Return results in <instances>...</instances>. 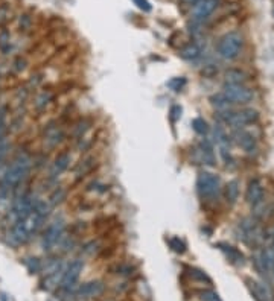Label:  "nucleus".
<instances>
[{
	"label": "nucleus",
	"mask_w": 274,
	"mask_h": 301,
	"mask_svg": "<svg viewBox=\"0 0 274 301\" xmlns=\"http://www.w3.org/2000/svg\"><path fill=\"white\" fill-rule=\"evenodd\" d=\"M50 207L52 205L49 202L35 199L32 212L24 219H20V221L14 222L11 225V231H9L11 243L12 245H22V243H26L27 240H31L38 233V230L41 228L43 222L46 221V217L50 212Z\"/></svg>",
	"instance_id": "nucleus-1"
},
{
	"label": "nucleus",
	"mask_w": 274,
	"mask_h": 301,
	"mask_svg": "<svg viewBox=\"0 0 274 301\" xmlns=\"http://www.w3.org/2000/svg\"><path fill=\"white\" fill-rule=\"evenodd\" d=\"M31 169H32L31 155L29 154H19L6 168L3 178H2V186L9 189V190L17 187L20 183H23L26 180Z\"/></svg>",
	"instance_id": "nucleus-2"
},
{
	"label": "nucleus",
	"mask_w": 274,
	"mask_h": 301,
	"mask_svg": "<svg viewBox=\"0 0 274 301\" xmlns=\"http://www.w3.org/2000/svg\"><path fill=\"white\" fill-rule=\"evenodd\" d=\"M197 190L204 201H213L221 192V180L212 172H201L197 178Z\"/></svg>",
	"instance_id": "nucleus-3"
},
{
	"label": "nucleus",
	"mask_w": 274,
	"mask_h": 301,
	"mask_svg": "<svg viewBox=\"0 0 274 301\" xmlns=\"http://www.w3.org/2000/svg\"><path fill=\"white\" fill-rule=\"evenodd\" d=\"M218 117L223 119L227 125H230L233 128H238V129H241L247 125H253V123H256L259 120V114L253 108H244L236 113L228 111V109L227 111H219Z\"/></svg>",
	"instance_id": "nucleus-4"
},
{
	"label": "nucleus",
	"mask_w": 274,
	"mask_h": 301,
	"mask_svg": "<svg viewBox=\"0 0 274 301\" xmlns=\"http://www.w3.org/2000/svg\"><path fill=\"white\" fill-rule=\"evenodd\" d=\"M242 44H244V38L241 34L228 32L219 40L218 55L227 61H231V60L238 58V55L241 53V49H242Z\"/></svg>",
	"instance_id": "nucleus-5"
},
{
	"label": "nucleus",
	"mask_w": 274,
	"mask_h": 301,
	"mask_svg": "<svg viewBox=\"0 0 274 301\" xmlns=\"http://www.w3.org/2000/svg\"><path fill=\"white\" fill-rule=\"evenodd\" d=\"M64 230H66V224L64 221L60 217L55 219L53 222H50L45 233H43V237H41V246L46 250V251H50L53 250L55 246L58 245V242L63 239V235H64Z\"/></svg>",
	"instance_id": "nucleus-6"
},
{
	"label": "nucleus",
	"mask_w": 274,
	"mask_h": 301,
	"mask_svg": "<svg viewBox=\"0 0 274 301\" xmlns=\"http://www.w3.org/2000/svg\"><path fill=\"white\" fill-rule=\"evenodd\" d=\"M223 93L230 99V102L235 104H249L253 101L254 93L245 84H224Z\"/></svg>",
	"instance_id": "nucleus-7"
},
{
	"label": "nucleus",
	"mask_w": 274,
	"mask_h": 301,
	"mask_svg": "<svg viewBox=\"0 0 274 301\" xmlns=\"http://www.w3.org/2000/svg\"><path fill=\"white\" fill-rule=\"evenodd\" d=\"M82 269H84V260H81V258H75L73 262L67 265V268L63 271V277L60 281L63 289H70V287L75 286Z\"/></svg>",
	"instance_id": "nucleus-8"
},
{
	"label": "nucleus",
	"mask_w": 274,
	"mask_h": 301,
	"mask_svg": "<svg viewBox=\"0 0 274 301\" xmlns=\"http://www.w3.org/2000/svg\"><path fill=\"white\" fill-rule=\"evenodd\" d=\"M239 237L245 242V243H249V245H253L256 243L259 239H260V228L259 225L253 221V219H245V221H242L239 224Z\"/></svg>",
	"instance_id": "nucleus-9"
},
{
	"label": "nucleus",
	"mask_w": 274,
	"mask_h": 301,
	"mask_svg": "<svg viewBox=\"0 0 274 301\" xmlns=\"http://www.w3.org/2000/svg\"><path fill=\"white\" fill-rule=\"evenodd\" d=\"M245 201L251 207H257L264 201V184L259 178H253V180L249 181V186H247L245 190Z\"/></svg>",
	"instance_id": "nucleus-10"
},
{
	"label": "nucleus",
	"mask_w": 274,
	"mask_h": 301,
	"mask_svg": "<svg viewBox=\"0 0 274 301\" xmlns=\"http://www.w3.org/2000/svg\"><path fill=\"white\" fill-rule=\"evenodd\" d=\"M219 0H200L194 9V22L201 23L218 8Z\"/></svg>",
	"instance_id": "nucleus-11"
},
{
	"label": "nucleus",
	"mask_w": 274,
	"mask_h": 301,
	"mask_svg": "<svg viewBox=\"0 0 274 301\" xmlns=\"http://www.w3.org/2000/svg\"><path fill=\"white\" fill-rule=\"evenodd\" d=\"M105 289V286L102 281L99 280H94V281H89V283H84L78 287L76 291V295L79 298H91V297H99Z\"/></svg>",
	"instance_id": "nucleus-12"
},
{
	"label": "nucleus",
	"mask_w": 274,
	"mask_h": 301,
	"mask_svg": "<svg viewBox=\"0 0 274 301\" xmlns=\"http://www.w3.org/2000/svg\"><path fill=\"white\" fill-rule=\"evenodd\" d=\"M245 281H247V286H249V289L256 301H273L271 292L264 283L253 280V279H247Z\"/></svg>",
	"instance_id": "nucleus-13"
},
{
	"label": "nucleus",
	"mask_w": 274,
	"mask_h": 301,
	"mask_svg": "<svg viewBox=\"0 0 274 301\" xmlns=\"http://www.w3.org/2000/svg\"><path fill=\"white\" fill-rule=\"evenodd\" d=\"M70 161H72V158H70V155H68V154H66V152L60 154L57 158L53 160V163H52V168H50V172H49V180H50V181L57 180V178H58L63 172H66L67 168L70 166Z\"/></svg>",
	"instance_id": "nucleus-14"
},
{
	"label": "nucleus",
	"mask_w": 274,
	"mask_h": 301,
	"mask_svg": "<svg viewBox=\"0 0 274 301\" xmlns=\"http://www.w3.org/2000/svg\"><path fill=\"white\" fill-rule=\"evenodd\" d=\"M235 140L238 143V146H241L245 152H254L256 150V139H254V135L249 131H244V129H239L236 131L235 134Z\"/></svg>",
	"instance_id": "nucleus-15"
},
{
	"label": "nucleus",
	"mask_w": 274,
	"mask_h": 301,
	"mask_svg": "<svg viewBox=\"0 0 274 301\" xmlns=\"http://www.w3.org/2000/svg\"><path fill=\"white\" fill-rule=\"evenodd\" d=\"M195 152H197V155H198L200 163L209 164V166H213V164H215L213 149H212V145H210L207 140H203V142L198 145V148L195 149Z\"/></svg>",
	"instance_id": "nucleus-16"
},
{
	"label": "nucleus",
	"mask_w": 274,
	"mask_h": 301,
	"mask_svg": "<svg viewBox=\"0 0 274 301\" xmlns=\"http://www.w3.org/2000/svg\"><path fill=\"white\" fill-rule=\"evenodd\" d=\"M201 52L203 50L197 43H189V44H186L184 47L180 49V57L183 60H187V61H194V60L201 57Z\"/></svg>",
	"instance_id": "nucleus-17"
},
{
	"label": "nucleus",
	"mask_w": 274,
	"mask_h": 301,
	"mask_svg": "<svg viewBox=\"0 0 274 301\" xmlns=\"http://www.w3.org/2000/svg\"><path fill=\"white\" fill-rule=\"evenodd\" d=\"M218 246H219V250L224 251V253L227 254V257L231 260V262H235V263H238V265H242V263H244V254H242L239 250H236L235 246L227 245V243H218Z\"/></svg>",
	"instance_id": "nucleus-18"
},
{
	"label": "nucleus",
	"mask_w": 274,
	"mask_h": 301,
	"mask_svg": "<svg viewBox=\"0 0 274 301\" xmlns=\"http://www.w3.org/2000/svg\"><path fill=\"white\" fill-rule=\"evenodd\" d=\"M210 102H212V105L218 109V111H227V109L233 105V104L230 102V99L227 98V96H226L223 91L213 94L212 98H210Z\"/></svg>",
	"instance_id": "nucleus-19"
},
{
	"label": "nucleus",
	"mask_w": 274,
	"mask_h": 301,
	"mask_svg": "<svg viewBox=\"0 0 274 301\" xmlns=\"http://www.w3.org/2000/svg\"><path fill=\"white\" fill-rule=\"evenodd\" d=\"M247 75L238 68H230L226 72V84H245Z\"/></svg>",
	"instance_id": "nucleus-20"
},
{
	"label": "nucleus",
	"mask_w": 274,
	"mask_h": 301,
	"mask_svg": "<svg viewBox=\"0 0 274 301\" xmlns=\"http://www.w3.org/2000/svg\"><path fill=\"white\" fill-rule=\"evenodd\" d=\"M224 194H226V199L228 204H235L239 198V183L236 180L227 183Z\"/></svg>",
	"instance_id": "nucleus-21"
},
{
	"label": "nucleus",
	"mask_w": 274,
	"mask_h": 301,
	"mask_svg": "<svg viewBox=\"0 0 274 301\" xmlns=\"http://www.w3.org/2000/svg\"><path fill=\"white\" fill-rule=\"evenodd\" d=\"M186 271H187V276L190 279H194L197 281H201V283H207V284H212V279L206 274L204 271L198 269V268H194V266H186Z\"/></svg>",
	"instance_id": "nucleus-22"
},
{
	"label": "nucleus",
	"mask_w": 274,
	"mask_h": 301,
	"mask_svg": "<svg viewBox=\"0 0 274 301\" xmlns=\"http://www.w3.org/2000/svg\"><path fill=\"white\" fill-rule=\"evenodd\" d=\"M61 140H63V132L58 128H49L47 129L46 137H45V142L47 143V146L53 148V146H57Z\"/></svg>",
	"instance_id": "nucleus-23"
},
{
	"label": "nucleus",
	"mask_w": 274,
	"mask_h": 301,
	"mask_svg": "<svg viewBox=\"0 0 274 301\" xmlns=\"http://www.w3.org/2000/svg\"><path fill=\"white\" fill-rule=\"evenodd\" d=\"M8 132V108L5 105H0V142L6 140Z\"/></svg>",
	"instance_id": "nucleus-24"
},
{
	"label": "nucleus",
	"mask_w": 274,
	"mask_h": 301,
	"mask_svg": "<svg viewBox=\"0 0 274 301\" xmlns=\"http://www.w3.org/2000/svg\"><path fill=\"white\" fill-rule=\"evenodd\" d=\"M168 243H169V248L174 251V253H177V254H184L186 253V243L180 239V237H177V236H174V237H169L168 239Z\"/></svg>",
	"instance_id": "nucleus-25"
},
{
	"label": "nucleus",
	"mask_w": 274,
	"mask_h": 301,
	"mask_svg": "<svg viewBox=\"0 0 274 301\" xmlns=\"http://www.w3.org/2000/svg\"><path fill=\"white\" fill-rule=\"evenodd\" d=\"M192 128H194V131L200 135H206L209 132V123L206 122L203 117H195L194 120H192Z\"/></svg>",
	"instance_id": "nucleus-26"
},
{
	"label": "nucleus",
	"mask_w": 274,
	"mask_h": 301,
	"mask_svg": "<svg viewBox=\"0 0 274 301\" xmlns=\"http://www.w3.org/2000/svg\"><path fill=\"white\" fill-rule=\"evenodd\" d=\"M198 298L201 301H223L221 297H219L215 291L212 289H201L198 292Z\"/></svg>",
	"instance_id": "nucleus-27"
},
{
	"label": "nucleus",
	"mask_w": 274,
	"mask_h": 301,
	"mask_svg": "<svg viewBox=\"0 0 274 301\" xmlns=\"http://www.w3.org/2000/svg\"><path fill=\"white\" fill-rule=\"evenodd\" d=\"M24 265H26L27 271H29L31 274H37V272H40L41 269H43V265H41V262L35 257L34 258H26Z\"/></svg>",
	"instance_id": "nucleus-28"
},
{
	"label": "nucleus",
	"mask_w": 274,
	"mask_h": 301,
	"mask_svg": "<svg viewBox=\"0 0 274 301\" xmlns=\"http://www.w3.org/2000/svg\"><path fill=\"white\" fill-rule=\"evenodd\" d=\"M186 84V79L184 78H174L168 82V86L174 90V91H180Z\"/></svg>",
	"instance_id": "nucleus-29"
},
{
	"label": "nucleus",
	"mask_w": 274,
	"mask_h": 301,
	"mask_svg": "<svg viewBox=\"0 0 274 301\" xmlns=\"http://www.w3.org/2000/svg\"><path fill=\"white\" fill-rule=\"evenodd\" d=\"M64 195H66V192H64L63 189H57V190H55L53 194H52V196H50V205L60 204V202L63 201Z\"/></svg>",
	"instance_id": "nucleus-30"
},
{
	"label": "nucleus",
	"mask_w": 274,
	"mask_h": 301,
	"mask_svg": "<svg viewBox=\"0 0 274 301\" xmlns=\"http://www.w3.org/2000/svg\"><path fill=\"white\" fill-rule=\"evenodd\" d=\"M133 2L137 8L145 11V12H149L151 9H153V6H151V3L148 2V0H133Z\"/></svg>",
	"instance_id": "nucleus-31"
},
{
	"label": "nucleus",
	"mask_w": 274,
	"mask_h": 301,
	"mask_svg": "<svg viewBox=\"0 0 274 301\" xmlns=\"http://www.w3.org/2000/svg\"><path fill=\"white\" fill-rule=\"evenodd\" d=\"M49 99H50V94L47 93H43V94H41V96H38V98H37V102H35V107L37 108H43V107H46V104L49 102Z\"/></svg>",
	"instance_id": "nucleus-32"
},
{
	"label": "nucleus",
	"mask_w": 274,
	"mask_h": 301,
	"mask_svg": "<svg viewBox=\"0 0 274 301\" xmlns=\"http://www.w3.org/2000/svg\"><path fill=\"white\" fill-rule=\"evenodd\" d=\"M182 111H183V109H182L180 105H172V107H171V119H172L174 122L178 120V119L182 117Z\"/></svg>",
	"instance_id": "nucleus-33"
},
{
	"label": "nucleus",
	"mask_w": 274,
	"mask_h": 301,
	"mask_svg": "<svg viewBox=\"0 0 274 301\" xmlns=\"http://www.w3.org/2000/svg\"><path fill=\"white\" fill-rule=\"evenodd\" d=\"M200 0H178V3L183 5V6H192V5H197Z\"/></svg>",
	"instance_id": "nucleus-34"
}]
</instances>
